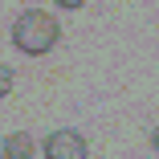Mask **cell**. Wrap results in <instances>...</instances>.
Wrapping results in <instances>:
<instances>
[{"instance_id":"obj_1","label":"cell","mask_w":159,"mask_h":159,"mask_svg":"<svg viewBox=\"0 0 159 159\" xmlns=\"http://www.w3.org/2000/svg\"><path fill=\"white\" fill-rule=\"evenodd\" d=\"M57 41H61V25H57V16L45 12V8H25V12L12 20V45H16L20 53H29V57L49 53Z\"/></svg>"},{"instance_id":"obj_2","label":"cell","mask_w":159,"mask_h":159,"mask_svg":"<svg viewBox=\"0 0 159 159\" xmlns=\"http://www.w3.org/2000/svg\"><path fill=\"white\" fill-rule=\"evenodd\" d=\"M41 155L45 159H90V143L70 131V126H61V131H53L45 143H41Z\"/></svg>"},{"instance_id":"obj_3","label":"cell","mask_w":159,"mask_h":159,"mask_svg":"<svg viewBox=\"0 0 159 159\" xmlns=\"http://www.w3.org/2000/svg\"><path fill=\"white\" fill-rule=\"evenodd\" d=\"M33 151H37L33 135H25V131H12V135L4 139V151H0V155H8V159H33Z\"/></svg>"},{"instance_id":"obj_4","label":"cell","mask_w":159,"mask_h":159,"mask_svg":"<svg viewBox=\"0 0 159 159\" xmlns=\"http://www.w3.org/2000/svg\"><path fill=\"white\" fill-rule=\"evenodd\" d=\"M12 66H4V61H0V98H8V94H12Z\"/></svg>"},{"instance_id":"obj_5","label":"cell","mask_w":159,"mask_h":159,"mask_svg":"<svg viewBox=\"0 0 159 159\" xmlns=\"http://www.w3.org/2000/svg\"><path fill=\"white\" fill-rule=\"evenodd\" d=\"M53 4H57V8H70V12H74V8H82V4H86V0H53Z\"/></svg>"},{"instance_id":"obj_6","label":"cell","mask_w":159,"mask_h":159,"mask_svg":"<svg viewBox=\"0 0 159 159\" xmlns=\"http://www.w3.org/2000/svg\"><path fill=\"white\" fill-rule=\"evenodd\" d=\"M151 147L159 151V126H155V131H151Z\"/></svg>"},{"instance_id":"obj_7","label":"cell","mask_w":159,"mask_h":159,"mask_svg":"<svg viewBox=\"0 0 159 159\" xmlns=\"http://www.w3.org/2000/svg\"><path fill=\"white\" fill-rule=\"evenodd\" d=\"M0 159H8V155H0Z\"/></svg>"}]
</instances>
